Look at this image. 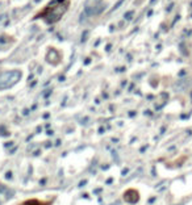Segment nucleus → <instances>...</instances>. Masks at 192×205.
I'll list each match as a JSON object with an SVG mask.
<instances>
[{
    "label": "nucleus",
    "instance_id": "1",
    "mask_svg": "<svg viewBox=\"0 0 192 205\" xmlns=\"http://www.w3.org/2000/svg\"><path fill=\"white\" fill-rule=\"evenodd\" d=\"M66 9H67V7H66L65 4H60V5H58V7H53V9H51V12H50V15L47 16V22H55V21H58L60 17H62V15L66 12Z\"/></svg>",
    "mask_w": 192,
    "mask_h": 205
},
{
    "label": "nucleus",
    "instance_id": "5",
    "mask_svg": "<svg viewBox=\"0 0 192 205\" xmlns=\"http://www.w3.org/2000/svg\"><path fill=\"white\" fill-rule=\"evenodd\" d=\"M122 3H124V0H120V1H118V3H117V4H116V5H115V7H113V11H115V9H117V8H120V5H121V4H122Z\"/></svg>",
    "mask_w": 192,
    "mask_h": 205
},
{
    "label": "nucleus",
    "instance_id": "2",
    "mask_svg": "<svg viewBox=\"0 0 192 205\" xmlns=\"http://www.w3.org/2000/svg\"><path fill=\"white\" fill-rule=\"evenodd\" d=\"M124 199H125V201L130 202V204H133V202H137L138 201V193H137L134 189H129L128 192H126L125 194H124Z\"/></svg>",
    "mask_w": 192,
    "mask_h": 205
},
{
    "label": "nucleus",
    "instance_id": "4",
    "mask_svg": "<svg viewBox=\"0 0 192 205\" xmlns=\"http://www.w3.org/2000/svg\"><path fill=\"white\" fill-rule=\"evenodd\" d=\"M132 16H133V11H130V12H128L125 15V18L126 20H132Z\"/></svg>",
    "mask_w": 192,
    "mask_h": 205
},
{
    "label": "nucleus",
    "instance_id": "3",
    "mask_svg": "<svg viewBox=\"0 0 192 205\" xmlns=\"http://www.w3.org/2000/svg\"><path fill=\"white\" fill-rule=\"evenodd\" d=\"M23 205H44V204H42V202H39V201H37V200H32V201L24 202Z\"/></svg>",
    "mask_w": 192,
    "mask_h": 205
}]
</instances>
